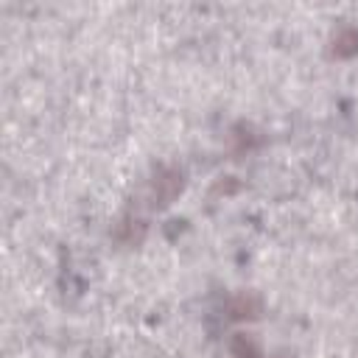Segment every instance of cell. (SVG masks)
Segmentation results:
<instances>
[{
  "label": "cell",
  "instance_id": "obj_1",
  "mask_svg": "<svg viewBox=\"0 0 358 358\" xmlns=\"http://www.w3.org/2000/svg\"><path fill=\"white\" fill-rule=\"evenodd\" d=\"M185 187V173L176 165H159L148 182V201L151 207H168Z\"/></svg>",
  "mask_w": 358,
  "mask_h": 358
},
{
  "label": "cell",
  "instance_id": "obj_2",
  "mask_svg": "<svg viewBox=\"0 0 358 358\" xmlns=\"http://www.w3.org/2000/svg\"><path fill=\"white\" fill-rule=\"evenodd\" d=\"M260 296H255L252 291H241V294H232L229 302H227V313L229 319H257L260 316Z\"/></svg>",
  "mask_w": 358,
  "mask_h": 358
},
{
  "label": "cell",
  "instance_id": "obj_3",
  "mask_svg": "<svg viewBox=\"0 0 358 358\" xmlns=\"http://www.w3.org/2000/svg\"><path fill=\"white\" fill-rule=\"evenodd\" d=\"M355 53H358V28L341 25V28L333 34V39H330V56H336V59H350V56H355Z\"/></svg>",
  "mask_w": 358,
  "mask_h": 358
},
{
  "label": "cell",
  "instance_id": "obj_4",
  "mask_svg": "<svg viewBox=\"0 0 358 358\" xmlns=\"http://www.w3.org/2000/svg\"><path fill=\"white\" fill-rule=\"evenodd\" d=\"M229 350H232L235 358H263L257 338L249 336V333H235L232 341H229Z\"/></svg>",
  "mask_w": 358,
  "mask_h": 358
},
{
  "label": "cell",
  "instance_id": "obj_5",
  "mask_svg": "<svg viewBox=\"0 0 358 358\" xmlns=\"http://www.w3.org/2000/svg\"><path fill=\"white\" fill-rule=\"evenodd\" d=\"M143 235H145V224L140 221V218H123L120 224H117V229H115V238L120 241V243H140L143 241Z\"/></svg>",
  "mask_w": 358,
  "mask_h": 358
}]
</instances>
